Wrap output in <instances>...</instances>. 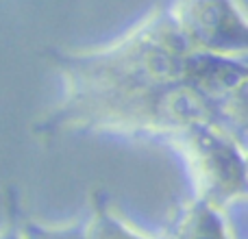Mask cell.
Wrapping results in <instances>:
<instances>
[{
    "label": "cell",
    "mask_w": 248,
    "mask_h": 239,
    "mask_svg": "<svg viewBox=\"0 0 248 239\" xmlns=\"http://www.w3.org/2000/svg\"><path fill=\"white\" fill-rule=\"evenodd\" d=\"M0 239H29L24 228V211L13 196L9 198L7 215L0 224Z\"/></svg>",
    "instance_id": "5"
},
{
    "label": "cell",
    "mask_w": 248,
    "mask_h": 239,
    "mask_svg": "<svg viewBox=\"0 0 248 239\" xmlns=\"http://www.w3.org/2000/svg\"><path fill=\"white\" fill-rule=\"evenodd\" d=\"M166 239H233V233L224 211L192 198L176 213Z\"/></svg>",
    "instance_id": "2"
},
{
    "label": "cell",
    "mask_w": 248,
    "mask_h": 239,
    "mask_svg": "<svg viewBox=\"0 0 248 239\" xmlns=\"http://www.w3.org/2000/svg\"><path fill=\"white\" fill-rule=\"evenodd\" d=\"M163 239H166V233H163Z\"/></svg>",
    "instance_id": "6"
},
{
    "label": "cell",
    "mask_w": 248,
    "mask_h": 239,
    "mask_svg": "<svg viewBox=\"0 0 248 239\" xmlns=\"http://www.w3.org/2000/svg\"><path fill=\"white\" fill-rule=\"evenodd\" d=\"M26 237H29V235H26Z\"/></svg>",
    "instance_id": "7"
},
{
    "label": "cell",
    "mask_w": 248,
    "mask_h": 239,
    "mask_svg": "<svg viewBox=\"0 0 248 239\" xmlns=\"http://www.w3.org/2000/svg\"><path fill=\"white\" fill-rule=\"evenodd\" d=\"M24 228L29 239H83L81 220L78 222L50 224V222H39V220L24 215Z\"/></svg>",
    "instance_id": "4"
},
{
    "label": "cell",
    "mask_w": 248,
    "mask_h": 239,
    "mask_svg": "<svg viewBox=\"0 0 248 239\" xmlns=\"http://www.w3.org/2000/svg\"><path fill=\"white\" fill-rule=\"evenodd\" d=\"M83 239H163V233H148L111 207V202L96 194L90 215L81 220Z\"/></svg>",
    "instance_id": "3"
},
{
    "label": "cell",
    "mask_w": 248,
    "mask_h": 239,
    "mask_svg": "<svg viewBox=\"0 0 248 239\" xmlns=\"http://www.w3.org/2000/svg\"><path fill=\"white\" fill-rule=\"evenodd\" d=\"M170 139L183 157L194 185V198L227 213L229 207L246 198L244 141L218 124H187L172 133Z\"/></svg>",
    "instance_id": "1"
}]
</instances>
